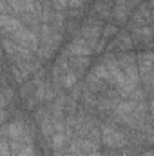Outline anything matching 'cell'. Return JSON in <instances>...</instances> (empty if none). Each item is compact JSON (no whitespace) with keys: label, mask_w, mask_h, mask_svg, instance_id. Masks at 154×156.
<instances>
[{"label":"cell","mask_w":154,"mask_h":156,"mask_svg":"<svg viewBox=\"0 0 154 156\" xmlns=\"http://www.w3.org/2000/svg\"><path fill=\"white\" fill-rule=\"evenodd\" d=\"M100 140L105 147L113 149V151H118V149H123L127 147L129 144V138L123 131H120L114 125H109V123H103L102 129H100Z\"/></svg>","instance_id":"cell-1"},{"label":"cell","mask_w":154,"mask_h":156,"mask_svg":"<svg viewBox=\"0 0 154 156\" xmlns=\"http://www.w3.org/2000/svg\"><path fill=\"white\" fill-rule=\"evenodd\" d=\"M0 45L5 51V55L13 60V64H18V62H33L35 60V53L37 51H33V49H29L26 45H20V44L13 42L11 38H2Z\"/></svg>","instance_id":"cell-2"},{"label":"cell","mask_w":154,"mask_h":156,"mask_svg":"<svg viewBox=\"0 0 154 156\" xmlns=\"http://www.w3.org/2000/svg\"><path fill=\"white\" fill-rule=\"evenodd\" d=\"M102 29H103V24L100 22V18H89V20H85L82 26H80V29L76 31L78 37H82L83 40H87L94 49L98 47V42L102 38Z\"/></svg>","instance_id":"cell-3"},{"label":"cell","mask_w":154,"mask_h":156,"mask_svg":"<svg viewBox=\"0 0 154 156\" xmlns=\"http://www.w3.org/2000/svg\"><path fill=\"white\" fill-rule=\"evenodd\" d=\"M94 53V47L87 42V40H83L82 37H78L75 35L73 40L67 44V47H65V55L67 56H91Z\"/></svg>","instance_id":"cell-4"},{"label":"cell","mask_w":154,"mask_h":156,"mask_svg":"<svg viewBox=\"0 0 154 156\" xmlns=\"http://www.w3.org/2000/svg\"><path fill=\"white\" fill-rule=\"evenodd\" d=\"M131 13H132V7L129 5V2H127V0H114L113 18H114V22L118 24V26H120V24H125V22L129 20Z\"/></svg>","instance_id":"cell-5"},{"label":"cell","mask_w":154,"mask_h":156,"mask_svg":"<svg viewBox=\"0 0 154 156\" xmlns=\"http://www.w3.org/2000/svg\"><path fill=\"white\" fill-rule=\"evenodd\" d=\"M26 133V123L22 120H15L5 127V138L7 140H22Z\"/></svg>","instance_id":"cell-6"},{"label":"cell","mask_w":154,"mask_h":156,"mask_svg":"<svg viewBox=\"0 0 154 156\" xmlns=\"http://www.w3.org/2000/svg\"><path fill=\"white\" fill-rule=\"evenodd\" d=\"M58 82L62 83L64 89H73V87H76V83H78V75L73 69H67L65 73H62L58 76Z\"/></svg>","instance_id":"cell-7"},{"label":"cell","mask_w":154,"mask_h":156,"mask_svg":"<svg viewBox=\"0 0 154 156\" xmlns=\"http://www.w3.org/2000/svg\"><path fill=\"white\" fill-rule=\"evenodd\" d=\"M51 140V147H53V151H64L65 147H67V144H69V138L65 136V133H53V136L49 138Z\"/></svg>","instance_id":"cell-8"},{"label":"cell","mask_w":154,"mask_h":156,"mask_svg":"<svg viewBox=\"0 0 154 156\" xmlns=\"http://www.w3.org/2000/svg\"><path fill=\"white\" fill-rule=\"evenodd\" d=\"M116 37H118V40H116L114 47H118L121 53H123V51H131V49L134 47V40H132L131 35L123 33V35H116Z\"/></svg>","instance_id":"cell-9"},{"label":"cell","mask_w":154,"mask_h":156,"mask_svg":"<svg viewBox=\"0 0 154 156\" xmlns=\"http://www.w3.org/2000/svg\"><path fill=\"white\" fill-rule=\"evenodd\" d=\"M120 33V27L118 24H105L103 29H102V37L103 38H111V37H116Z\"/></svg>","instance_id":"cell-10"},{"label":"cell","mask_w":154,"mask_h":156,"mask_svg":"<svg viewBox=\"0 0 154 156\" xmlns=\"http://www.w3.org/2000/svg\"><path fill=\"white\" fill-rule=\"evenodd\" d=\"M15 156H35V147H33V144H26Z\"/></svg>","instance_id":"cell-11"},{"label":"cell","mask_w":154,"mask_h":156,"mask_svg":"<svg viewBox=\"0 0 154 156\" xmlns=\"http://www.w3.org/2000/svg\"><path fill=\"white\" fill-rule=\"evenodd\" d=\"M53 5H54V11L65 13L67 7H69V0H53Z\"/></svg>","instance_id":"cell-12"},{"label":"cell","mask_w":154,"mask_h":156,"mask_svg":"<svg viewBox=\"0 0 154 156\" xmlns=\"http://www.w3.org/2000/svg\"><path fill=\"white\" fill-rule=\"evenodd\" d=\"M85 2H89V0H69V7L71 9H82L85 5Z\"/></svg>","instance_id":"cell-13"},{"label":"cell","mask_w":154,"mask_h":156,"mask_svg":"<svg viewBox=\"0 0 154 156\" xmlns=\"http://www.w3.org/2000/svg\"><path fill=\"white\" fill-rule=\"evenodd\" d=\"M5 105V100H4V94H2V91H0V109Z\"/></svg>","instance_id":"cell-14"},{"label":"cell","mask_w":154,"mask_h":156,"mask_svg":"<svg viewBox=\"0 0 154 156\" xmlns=\"http://www.w3.org/2000/svg\"><path fill=\"white\" fill-rule=\"evenodd\" d=\"M53 156H65V151H53Z\"/></svg>","instance_id":"cell-15"},{"label":"cell","mask_w":154,"mask_h":156,"mask_svg":"<svg viewBox=\"0 0 154 156\" xmlns=\"http://www.w3.org/2000/svg\"><path fill=\"white\" fill-rule=\"evenodd\" d=\"M142 156H152V151H145Z\"/></svg>","instance_id":"cell-16"}]
</instances>
